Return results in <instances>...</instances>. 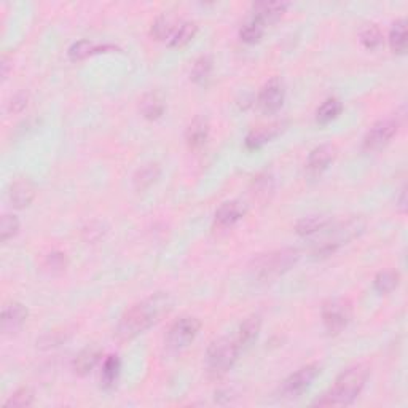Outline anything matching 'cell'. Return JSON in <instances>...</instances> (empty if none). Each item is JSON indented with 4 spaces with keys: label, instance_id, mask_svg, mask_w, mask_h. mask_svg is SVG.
<instances>
[{
    "label": "cell",
    "instance_id": "7402d4cb",
    "mask_svg": "<svg viewBox=\"0 0 408 408\" xmlns=\"http://www.w3.org/2000/svg\"><path fill=\"white\" fill-rule=\"evenodd\" d=\"M179 23L180 19L174 18L173 15H168V13L160 15L152 24V35L160 42H169Z\"/></svg>",
    "mask_w": 408,
    "mask_h": 408
},
{
    "label": "cell",
    "instance_id": "4fadbf2b",
    "mask_svg": "<svg viewBox=\"0 0 408 408\" xmlns=\"http://www.w3.org/2000/svg\"><path fill=\"white\" fill-rule=\"evenodd\" d=\"M284 126L286 123L284 121H276L271 123V125L257 128V130H252L248 136H246V148L248 150H259L262 148L265 144H268L273 139L278 137L279 134L284 131Z\"/></svg>",
    "mask_w": 408,
    "mask_h": 408
},
{
    "label": "cell",
    "instance_id": "277c9868",
    "mask_svg": "<svg viewBox=\"0 0 408 408\" xmlns=\"http://www.w3.org/2000/svg\"><path fill=\"white\" fill-rule=\"evenodd\" d=\"M239 346L236 340L228 337H220L209 345L206 351V370L212 380L227 375L239 357Z\"/></svg>",
    "mask_w": 408,
    "mask_h": 408
},
{
    "label": "cell",
    "instance_id": "9c48e42d",
    "mask_svg": "<svg viewBox=\"0 0 408 408\" xmlns=\"http://www.w3.org/2000/svg\"><path fill=\"white\" fill-rule=\"evenodd\" d=\"M284 99H286V87L281 78L273 77L260 88L259 96H257V105L262 114L273 115L281 109Z\"/></svg>",
    "mask_w": 408,
    "mask_h": 408
},
{
    "label": "cell",
    "instance_id": "f1b7e54d",
    "mask_svg": "<svg viewBox=\"0 0 408 408\" xmlns=\"http://www.w3.org/2000/svg\"><path fill=\"white\" fill-rule=\"evenodd\" d=\"M121 370V361L120 357L115 356V354H110L109 357H105L104 364H102V373H101V381L104 388H112L115 384V381L120 377Z\"/></svg>",
    "mask_w": 408,
    "mask_h": 408
},
{
    "label": "cell",
    "instance_id": "d590c367",
    "mask_svg": "<svg viewBox=\"0 0 408 408\" xmlns=\"http://www.w3.org/2000/svg\"><path fill=\"white\" fill-rule=\"evenodd\" d=\"M46 268H50L53 271H61L66 270L67 266V257L62 252H51V254L46 255V262H45Z\"/></svg>",
    "mask_w": 408,
    "mask_h": 408
},
{
    "label": "cell",
    "instance_id": "4316f807",
    "mask_svg": "<svg viewBox=\"0 0 408 408\" xmlns=\"http://www.w3.org/2000/svg\"><path fill=\"white\" fill-rule=\"evenodd\" d=\"M141 112L147 120H158L164 114V102L158 93H147L141 101Z\"/></svg>",
    "mask_w": 408,
    "mask_h": 408
},
{
    "label": "cell",
    "instance_id": "2e32d148",
    "mask_svg": "<svg viewBox=\"0 0 408 408\" xmlns=\"http://www.w3.org/2000/svg\"><path fill=\"white\" fill-rule=\"evenodd\" d=\"M260 329H262V318L259 314H252L243 321V324H241L238 329V337L235 338L241 351L249 350V348L254 345L257 338H259L260 335Z\"/></svg>",
    "mask_w": 408,
    "mask_h": 408
},
{
    "label": "cell",
    "instance_id": "484cf974",
    "mask_svg": "<svg viewBox=\"0 0 408 408\" xmlns=\"http://www.w3.org/2000/svg\"><path fill=\"white\" fill-rule=\"evenodd\" d=\"M214 69V59L211 55H201L200 58L193 62L190 78L196 85H204L211 77Z\"/></svg>",
    "mask_w": 408,
    "mask_h": 408
},
{
    "label": "cell",
    "instance_id": "6da1fadb",
    "mask_svg": "<svg viewBox=\"0 0 408 408\" xmlns=\"http://www.w3.org/2000/svg\"><path fill=\"white\" fill-rule=\"evenodd\" d=\"M173 308V300L168 294L157 292L133 305L115 327V337L120 341H130L157 324L161 316L168 314Z\"/></svg>",
    "mask_w": 408,
    "mask_h": 408
},
{
    "label": "cell",
    "instance_id": "ac0fdd59",
    "mask_svg": "<svg viewBox=\"0 0 408 408\" xmlns=\"http://www.w3.org/2000/svg\"><path fill=\"white\" fill-rule=\"evenodd\" d=\"M287 8V2H255L252 5V16L266 26L281 18Z\"/></svg>",
    "mask_w": 408,
    "mask_h": 408
},
{
    "label": "cell",
    "instance_id": "4dcf8cb0",
    "mask_svg": "<svg viewBox=\"0 0 408 408\" xmlns=\"http://www.w3.org/2000/svg\"><path fill=\"white\" fill-rule=\"evenodd\" d=\"M400 282V275L397 273L396 270H386V271H381L378 273L377 276H375V281H373V287L375 291L378 294H391L397 289Z\"/></svg>",
    "mask_w": 408,
    "mask_h": 408
},
{
    "label": "cell",
    "instance_id": "74e56055",
    "mask_svg": "<svg viewBox=\"0 0 408 408\" xmlns=\"http://www.w3.org/2000/svg\"><path fill=\"white\" fill-rule=\"evenodd\" d=\"M0 67H2V78L7 80L10 67H12V62H10V58L7 55L2 56V64H0Z\"/></svg>",
    "mask_w": 408,
    "mask_h": 408
},
{
    "label": "cell",
    "instance_id": "d6a6232c",
    "mask_svg": "<svg viewBox=\"0 0 408 408\" xmlns=\"http://www.w3.org/2000/svg\"><path fill=\"white\" fill-rule=\"evenodd\" d=\"M34 393H32L31 388H19L18 391L8 397V400L5 402V407L7 408H24V407H31L34 404Z\"/></svg>",
    "mask_w": 408,
    "mask_h": 408
},
{
    "label": "cell",
    "instance_id": "1f68e13d",
    "mask_svg": "<svg viewBox=\"0 0 408 408\" xmlns=\"http://www.w3.org/2000/svg\"><path fill=\"white\" fill-rule=\"evenodd\" d=\"M359 40L367 50H377L383 44V32L377 24H365L359 32Z\"/></svg>",
    "mask_w": 408,
    "mask_h": 408
},
{
    "label": "cell",
    "instance_id": "3957f363",
    "mask_svg": "<svg viewBox=\"0 0 408 408\" xmlns=\"http://www.w3.org/2000/svg\"><path fill=\"white\" fill-rule=\"evenodd\" d=\"M300 259V252L297 249H281L262 254L252 260L250 271L260 281H273L284 273L292 270L295 263Z\"/></svg>",
    "mask_w": 408,
    "mask_h": 408
},
{
    "label": "cell",
    "instance_id": "9a60e30c",
    "mask_svg": "<svg viewBox=\"0 0 408 408\" xmlns=\"http://www.w3.org/2000/svg\"><path fill=\"white\" fill-rule=\"evenodd\" d=\"M101 356L102 351L99 346L88 345L87 348H83V350L75 356L72 362L74 373L78 375V377H87V375L93 372L96 365H98V362L101 361Z\"/></svg>",
    "mask_w": 408,
    "mask_h": 408
},
{
    "label": "cell",
    "instance_id": "52a82bcc",
    "mask_svg": "<svg viewBox=\"0 0 408 408\" xmlns=\"http://www.w3.org/2000/svg\"><path fill=\"white\" fill-rule=\"evenodd\" d=\"M321 365L319 364H308L305 367L298 368L297 372L282 381L279 386V394L286 399H297L302 396L305 391L309 389V386L313 384V381L321 375Z\"/></svg>",
    "mask_w": 408,
    "mask_h": 408
},
{
    "label": "cell",
    "instance_id": "30bf717a",
    "mask_svg": "<svg viewBox=\"0 0 408 408\" xmlns=\"http://www.w3.org/2000/svg\"><path fill=\"white\" fill-rule=\"evenodd\" d=\"M337 157V148L332 144H322V146L311 150L306 169L311 176H321L329 166L334 163Z\"/></svg>",
    "mask_w": 408,
    "mask_h": 408
},
{
    "label": "cell",
    "instance_id": "7c38bea8",
    "mask_svg": "<svg viewBox=\"0 0 408 408\" xmlns=\"http://www.w3.org/2000/svg\"><path fill=\"white\" fill-rule=\"evenodd\" d=\"M209 133H211V125H209V120L206 117H196L193 118L192 123L187 126L185 131V142L190 150H200L206 146Z\"/></svg>",
    "mask_w": 408,
    "mask_h": 408
},
{
    "label": "cell",
    "instance_id": "8d00e7d4",
    "mask_svg": "<svg viewBox=\"0 0 408 408\" xmlns=\"http://www.w3.org/2000/svg\"><path fill=\"white\" fill-rule=\"evenodd\" d=\"M397 207H399V211L402 214H405V211H407V189L405 187L400 190V196H399V201H397Z\"/></svg>",
    "mask_w": 408,
    "mask_h": 408
},
{
    "label": "cell",
    "instance_id": "8992f818",
    "mask_svg": "<svg viewBox=\"0 0 408 408\" xmlns=\"http://www.w3.org/2000/svg\"><path fill=\"white\" fill-rule=\"evenodd\" d=\"M322 324L330 335L343 332L352 319V303L348 298H332L322 305Z\"/></svg>",
    "mask_w": 408,
    "mask_h": 408
},
{
    "label": "cell",
    "instance_id": "5b68a950",
    "mask_svg": "<svg viewBox=\"0 0 408 408\" xmlns=\"http://www.w3.org/2000/svg\"><path fill=\"white\" fill-rule=\"evenodd\" d=\"M201 330V321L193 316H184L177 319L169 327L168 335H166V348L171 352H180L189 348Z\"/></svg>",
    "mask_w": 408,
    "mask_h": 408
},
{
    "label": "cell",
    "instance_id": "83f0119b",
    "mask_svg": "<svg viewBox=\"0 0 408 408\" xmlns=\"http://www.w3.org/2000/svg\"><path fill=\"white\" fill-rule=\"evenodd\" d=\"M265 28L266 26L263 24L262 21H259L250 15L239 29L241 40L246 42V44H255V42H259L262 39L263 32H265Z\"/></svg>",
    "mask_w": 408,
    "mask_h": 408
},
{
    "label": "cell",
    "instance_id": "7a4b0ae2",
    "mask_svg": "<svg viewBox=\"0 0 408 408\" xmlns=\"http://www.w3.org/2000/svg\"><path fill=\"white\" fill-rule=\"evenodd\" d=\"M370 368L365 364H357L338 375L332 388L313 402L314 407H348L361 396L367 384Z\"/></svg>",
    "mask_w": 408,
    "mask_h": 408
},
{
    "label": "cell",
    "instance_id": "ba28073f",
    "mask_svg": "<svg viewBox=\"0 0 408 408\" xmlns=\"http://www.w3.org/2000/svg\"><path fill=\"white\" fill-rule=\"evenodd\" d=\"M400 128L399 118H384L372 125V128L365 133L362 148L365 152H378L384 148L388 144L393 141V137L397 134Z\"/></svg>",
    "mask_w": 408,
    "mask_h": 408
},
{
    "label": "cell",
    "instance_id": "e575fe53",
    "mask_svg": "<svg viewBox=\"0 0 408 408\" xmlns=\"http://www.w3.org/2000/svg\"><path fill=\"white\" fill-rule=\"evenodd\" d=\"M29 94L26 91H18L8 102V112L10 114H19L28 107Z\"/></svg>",
    "mask_w": 408,
    "mask_h": 408
},
{
    "label": "cell",
    "instance_id": "44dd1931",
    "mask_svg": "<svg viewBox=\"0 0 408 408\" xmlns=\"http://www.w3.org/2000/svg\"><path fill=\"white\" fill-rule=\"evenodd\" d=\"M161 168L158 163H148L142 166L141 169L136 171V174L133 177V185L136 192H144L152 187L155 182L160 179Z\"/></svg>",
    "mask_w": 408,
    "mask_h": 408
},
{
    "label": "cell",
    "instance_id": "e0dca14e",
    "mask_svg": "<svg viewBox=\"0 0 408 408\" xmlns=\"http://www.w3.org/2000/svg\"><path fill=\"white\" fill-rule=\"evenodd\" d=\"M117 50L118 48L110 44L102 45V44H96V42L93 40H78L69 48L67 55L72 61H82V59H87L94 55H101V53H112Z\"/></svg>",
    "mask_w": 408,
    "mask_h": 408
},
{
    "label": "cell",
    "instance_id": "5bb4252c",
    "mask_svg": "<svg viewBox=\"0 0 408 408\" xmlns=\"http://www.w3.org/2000/svg\"><path fill=\"white\" fill-rule=\"evenodd\" d=\"M246 214V206L241 201H227L223 203L216 211V216H214V223L220 230L233 227L236 222H239L241 219L244 217Z\"/></svg>",
    "mask_w": 408,
    "mask_h": 408
},
{
    "label": "cell",
    "instance_id": "603a6c76",
    "mask_svg": "<svg viewBox=\"0 0 408 408\" xmlns=\"http://www.w3.org/2000/svg\"><path fill=\"white\" fill-rule=\"evenodd\" d=\"M341 110H343V104H341L340 99L338 98L325 99L318 107V110H316V121H318L319 125H322V126L329 125V123L337 120L338 115L341 114Z\"/></svg>",
    "mask_w": 408,
    "mask_h": 408
},
{
    "label": "cell",
    "instance_id": "d6986e66",
    "mask_svg": "<svg viewBox=\"0 0 408 408\" xmlns=\"http://www.w3.org/2000/svg\"><path fill=\"white\" fill-rule=\"evenodd\" d=\"M35 189L28 179H18L10 189V203L15 209H24L34 201Z\"/></svg>",
    "mask_w": 408,
    "mask_h": 408
},
{
    "label": "cell",
    "instance_id": "ffe728a7",
    "mask_svg": "<svg viewBox=\"0 0 408 408\" xmlns=\"http://www.w3.org/2000/svg\"><path fill=\"white\" fill-rule=\"evenodd\" d=\"M332 223L330 216L325 214H314V216H306L300 219L295 225V232L300 236H311L319 233L321 230H325Z\"/></svg>",
    "mask_w": 408,
    "mask_h": 408
},
{
    "label": "cell",
    "instance_id": "8fae6325",
    "mask_svg": "<svg viewBox=\"0 0 408 408\" xmlns=\"http://www.w3.org/2000/svg\"><path fill=\"white\" fill-rule=\"evenodd\" d=\"M28 308L19 302H8L2 308V332L3 334H15L24 325L28 319Z\"/></svg>",
    "mask_w": 408,
    "mask_h": 408
},
{
    "label": "cell",
    "instance_id": "f546056e",
    "mask_svg": "<svg viewBox=\"0 0 408 408\" xmlns=\"http://www.w3.org/2000/svg\"><path fill=\"white\" fill-rule=\"evenodd\" d=\"M273 190H275V179H273L271 174L263 173L254 177V182H252V195H254L255 200L266 201L273 195Z\"/></svg>",
    "mask_w": 408,
    "mask_h": 408
},
{
    "label": "cell",
    "instance_id": "836d02e7",
    "mask_svg": "<svg viewBox=\"0 0 408 408\" xmlns=\"http://www.w3.org/2000/svg\"><path fill=\"white\" fill-rule=\"evenodd\" d=\"M19 219L13 216V214H5L2 217V223H0V235H2V241L7 243L8 239H12L16 233L19 232Z\"/></svg>",
    "mask_w": 408,
    "mask_h": 408
},
{
    "label": "cell",
    "instance_id": "d4e9b609",
    "mask_svg": "<svg viewBox=\"0 0 408 408\" xmlns=\"http://www.w3.org/2000/svg\"><path fill=\"white\" fill-rule=\"evenodd\" d=\"M391 50L397 55H404L407 51V19L400 18L393 24L389 32Z\"/></svg>",
    "mask_w": 408,
    "mask_h": 408
},
{
    "label": "cell",
    "instance_id": "cb8c5ba5",
    "mask_svg": "<svg viewBox=\"0 0 408 408\" xmlns=\"http://www.w3.org/2000/svg\"><path fill=\"white\" fill-rule=\"evenodd\" d=\"M196 32H198L196 23H193V21H180L179 26H177V29L174 31L173 37L169 39L168 45L173 48L185 46L187 44H190V42L195 39Z\"/></svg>",
    "mask_w": 408,
    "mask_h": 408
}]
</instances>
